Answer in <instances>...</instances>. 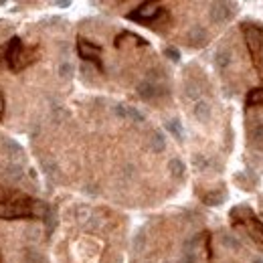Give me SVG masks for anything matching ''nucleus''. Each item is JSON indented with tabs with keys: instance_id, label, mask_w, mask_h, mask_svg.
<instances>
[{
	"instance_id": "bb28decb",
	"label": "nucleus",
	"mask_w": 263,
	"mask_h": 263,
	"mask_svg": "<svg viewBox=\"0 0 263 263\" xmlns=\"http://www.w3.org/2000/svg\"><path fill=\"white\" fill-rule=\"evenodd\" d=\"M43 168H45V172H47L49 176H53L57 172V164L51 162V160H43Z\"/></svg>"
},
{
	"instance_id": "412c9836",
	"label": "nucleus",
	"mask_w": 263,
	"mask_h": 263,
	"mask_svg": "<svg viewBox=\"0 0 263 263\" xmlns=\"http://www.w3.org/2000/svg\"><path fill=\"white\" fill-rule=\"evenodd\" d=\"M213 166V162H211V160L209 158H204V156H194V168H197V170H209Z\"/></svg>"
},
{
	"instance_id": "f3484780",
	"label": "nucleus",
	"mask_w": 263,
	"mask_h": 263,
	"mask_svg": "<svg viewBox=\"0 0 263 263\" xmlns=\"http://www.w3.org/2000/svg\"><path fill=\"white\" fill-rule=\"evenodd\" d=\"M166 130L172 134L176 140H182V138H185V130H182V124H180L178 120H168V122H166Z\"/></svg>"
},
{
	"instance_id": "2f4dec72",
	"label": "nucleus",
	"mask_w": 263,
	"mask_h": 263,
	"mask_svg": "<svg viewBox=\"0 0 263 263\" xmlns=\"http://www.w3.org/2000/svg\"><path fill=\"white\" fill-rule=\"evenodd\" d=\"M132 174H134V166H132V164L124 166V176H125V178H132Z\"/></svg>"
},
{
	"instance_id": "423d86ee",
	"label": "nucleus",
	"mask_w": 263,
	"mask_h": 263,
	"mask_svg": "<svg viewBox=\"0 0 263 263\" xmlns=\"http://www.w3.org/2000/svg\"><path fill=\"white\" fill-rule=\"evenodd\" d=\"M20 53H22V43H20V39H18V37L10 39L8 49H6V61H8V65L13 67V69H16L18 59H20Z\"/></svg>"
},
{
	"instance_id": "b1692460",
	"label": "nucleus",
	"mask_w": 263,
	"mask_h": 263,
	"mask_svg": "<svg viewBox=\"0 0 263 263\" xmlns=\"http://www.w3.org/2000/svg\"><path fill=\"white\" fill-rule=\"evenodd\" d=\"M45 221H47V233H51L53 229H55V221H57V215H55V211H53V209L47 213V217H45Z\"/></svg>"
},
{
	"instance_id": "9b49d317",
	"label": "nucleus",
	"mask_w": 263,
	"mask_h": 263,
	"mask_svg": "<svg viewBox=\"0 0 263 263\" xmlns=\"http://www.w3.org/2000/svg\"><path fill=\"white\" fill-rule=\"evenodd\" d=\"M227 199V192L225 190H213L209 194H204L202 197V202L209 204V207H219V204H223Z\"/></svg>"
},
{
	"instance_id": "f257e3e1",
	"label": "nucleus",
	"mask_w": 263,
	"mask_h": 263,
	"mask_svg": "<svg viewBox=\"0 0 263 263\" xmlns=\"http://www.w3.org/2000/svg\"><path fill=\"white\" fill-rule=\"evenodd\" d=\"M29 219L32 217L31 213V204H25V202H2L0 204V219Z\"/></svg>"
},
{
	"instance_id": "a878e982",
	"label": "nucleus",
	"mask_w": 263,
	"mask_h": 263,
	"mask_svg": "<svg viewBox=\"0 0 263 263\" xmlns=\"http://www.w3.org/2000/svg\"><path fill=\"white\" fill-rule=\"evenodd\" d=\"M89 209L87 207H79L77 209V221H81V223H85V221H89Z\"/></svg>"
},
{
	"instance_id": "393cba45",
	"label": "nucleus",
	"mask_w": 263,
	"mask_h": 263,
	"mask_svg": "<svg viewBox=\"0 0 263 263\" xmlns=\"http://www.w3.org/2000/svg\"><path fill=\"white\" fill-rule=\"evenodd\" d=\"M144 245H146V237H144V233H138V235H136V239H134V249L142 251Z\"/></svg>"
},
{
	"instance_id": "5701e85b",
	"label": "nucleus",
	"mask_w": 263,
	"mask_h": 263,
	"mask_svg": "<svg viewBox=\"0 0 263 263\" xmlns=\"http://www.w3.org/2000/svg\"><path fill=\"white\" fill-rule=\"evenodd\" d=\"M251 233H253V237H255V241H257V239H259V241L263 243V223H261L259 219H253V231H251Z\"/></svg>"
},
{
	"instance_id": "4be33fe9",
	"label": "nucleus",
	"mask_w": 263,
	"mask_h": 263,
	"mask_svg": "<svg viewBox=\"0 0 263 263\" xmlns=\"http://www.w3.org/2000/svg\"><path fill=\"white\" fill-rule=\"evenodd\" d=\"M73 71H75V69H73V65H71V63H67V61H65V63H61V65H59V75H61L63 79H69V77L73 75Z\"/></svg>"
},
{
	"instance_id": "7ed1b4c3",
	"label": "nucleus",
	"mask_w": 263,
	"mask_h": 263,
	"mask_svg": "<svg viewBox=\"0 0 263 263\" xmlns=\"http://www.w3.org/2000/svg\"><path fill=\"white\" fill-rule=\"evenodd\" d=\"M160 15H162V8L158 4H142L136 8V13L130 15V18L138 20V22H154Z\"/></svg>"
},
{
	"instance_id": "4468645a",
	"label": "nucleus",
	"mask_w": 263,
	"mask_h": 263,
	"mask_svg": "<svg viewBox=\"0 0 263 263\" xmlns=\"http://www.w3.org/2000/svg\"><path fill=\"white\" fill-rule=\"evenodd\" d=\"M164 148H166V140H164V136L160 134V132H154L150 136V150L154 154H160V152H164Z\"/></svg>"
},
{
	"instance_id": "1a4fd4ad",
	"label": "nucleus",
	"mask_w": 263,
	"mask_h": 263,
	"mask_svg": "<svg viewBox=\"0 0 263 263\" xmlns=\"http://www.w3.org/2000/svg\"><path fill=\"white\" fill-rule=\"evenodd\" d=\"M186 39L192 47H202L204 43L209 41V32L204 31L202 27H192L188 32H186Z\"/></svg>"
},
{
	"instance_id": "c756f323",
	"label": "nucleus",
	"mask_w": 263,
	"mask_h": 263,
	"mask_svg": "<svg viewBox=\"0 0 263 263\" xmlns=\"http://www.w3.org/2000/svg\"><path fill=\"white\" fill-rule=\"evenodd\" d=\"M113 111H116V116L120 120H125V106H116V109H113Z\"/></svg>"
},
{
	"instance_id": "aec40b11",
	"label": "nucleus",
	"mask_w": 263,
	"mask_h": 263,
	"mask_svg": "<svg viewBox=\"0 0 263 263\" xmlns=\"http://www.w3.org/2000/svg\"><path fill=\"white\" fill-rule=\"evenodd\" d=\"M221 243H223L227 249H239V247H241V243L237 241V237L229 235V233H225V235L221 237Z\"/></svg>"
},
{
	"instance_id": "f03ea898",
	"label": "nucleus",
	"mask_w": 263,
	"mask_h": 263,
	"mask_svg": "<svg viewBox=\"0 0 263 263\" xmlns=\"http://www.w3.org/2000/svg\"><path fill=\"white\" fill-rule=\"evenodd\" d=\"M235 13H237V4L235 2H215V4H211V10H209L211 20L217 22V25L231 20L235 16Z\"/></svg>"
},
{
	"instance_id": "0eeeda50",
	"label": "nucleus",
	"mask_w": 263,
	"mask_h": 263,
	"mask_svg": "<svg viewBox=\"0 0 263 263\" xmlns=\"http://www.w3.org/2000/svg\"><path fill=\"white\" fill-rule=\"evenodd\" d=\"M2 176L10 182H18L22 176H25V168L20 166V162H8L2 166Z\"/></svg>"
},
{
	"instance_id": "39448f33",
	"label": "nucleus",
	"mask_w": 263,
	"mask_h": 263,
	"mask_svg": "<svg viewBox=\"0 0 263 263\" xmlns=\"http://www.w3.org/2000/svg\"><path fill=\"white\" fill-rule=\"evenodd\" d=\"M77 51H79V57H81V59H85V61H97L101 49L97 47V45H91V43H87L83 39H79Z\"/></svg>"
},
{
	"instance_id": "72a5a7b5",
	"label": "nucleus",
	"mask_w": 263,
	"mask_h": 263,
	"mask_svg": "<svg viewBox=\"0 0 263 263\" xmlns=\"http://www.w3.org/2000/svg\"><path fill=\"white\" fill-rule=\"evenodd\" d=\"M253 263H263V257H255V259H253Z\"/></svg>"
},
{
	"instance_id": "cd10ccee",
	"label": "nucleus",
	"mask_w": 263,
	"mask_h": 263,
	"mask_svg": "<svg viewBox=\"0 0 263 263\" xmlns=\"http://www.w3.org/2000/svg\"><path fill=\"white\" fill-rule=\"evenodd\" d=\"M178 263H199V257H197V253H182Z\"/></svg>"
},
{
	"instance_id": "c85d7f7f",
	"label": "nucleus",
	"mask_w": 263,
	"mask_h": 263,
	"mask_svg": "<svg viewBox=\"0 0 263 263\" xmlns=\"http://www.w3.org/2000/svg\"><path fill=\"white\" fill-rule=\"evenodd\" d=\"M164 55L168 57V59H172V61H178V59H180V53H178L174 47H168V49L164 51Z\"/></svg>"
},
{
	"instance_id": "ddd939ff",
	"label": "nucleus",
	"mask_w": 263,
	"mask_h": 263,
	"mask_svg": "<svg viewBox=\"0 0 263 263\" xmlns=\"http://www.w3.org/2000/svg\"><path fill=\"white\" fill-rule=\"evenodd\" d=\"M168 172H170V176L172 178H182L185 176V172H186V166H185V162H182L180 158H172L168 162Z\"/></svg>"
},
{
	"instance_id": "7c9ffc66",
	"label": "nucleus",
	"mask_w": 263,
	"mask_h": 263,
	"mask_svg": "<svg viewBox=\"0 0 263 263\" xmlns=\"http://www.w3.org/2000/svg\"><path fill=\"white\" fill-rule=\"evenodd\" d=\"M253 140H257V142H263V125H259V128L253 132Z\"/></svg>"
},
{
	"instance_id": "6ab92c4d",
	"label": "nucleus",
	"mask_w": 263,
	"mask_h": 263,
	"mask_svg": "<svg viewBox=\"0 0 263 263\" xmlns=\"http://www.w3.org/2000/svg\"><path fill=\"white\" fill-rule=\"evenodd\" d=\"M125 120H130V122H136V124H142L146 118H144V113L138 109V108H132V106H125Z\"/></svg>"
},
{
	"instance_id": "f8f14e48",
	"label": "nucleus",
	"mask_w": 263,
	"mask_h": 263,
	"mask_svg": "<svg viewBox=\"0 0 263 263\" xmlns=\"http://www.w3.org/2000/svg\"><path fill=\"white\" fill-rule=\"evenodd\" d=\"M217 67H219V71H225L229 65L233 63V51L231 49H221L217 53V59H215Z\"/></svg>"
},
{
	"instance_id": "a211bd4d",
	"label": "nucleus",
	"mask_w": 263,
	"mask_h": 263,
	"mask_svg": "<svg viewBox=\"0 0 263 263\" xmlns=\"http://www.w3.org/2000/svg\"><path fill=\"white\" fill-rule=\"evenodd\" d=\"M247 106H263V87L251 89L247 95Z\"/></svg>"
},
{
	"instance_id": "dca6fc26",
	"label": "nucleus",
	"mask_w": 263,
	"mask_h": 263,
	"mask_svg": "<svg viewBox=\"0 0 263 263\" xmlns=\"http://www.w3.org/2000/svg\"><path fill=\"white\" fill-rule=\"evenodd\" d=\"M185 95L186 99H192V101H199L201 99V87L197 81H186L185 83Z\"/></svg>"
},
{
	"instance_id": "2eb2a0df",
	"label": "nucleus",
	"mask_w": 263,
	"mask_h": 263,
	"mask_svg": "<svg viewBox=\"0 0 263 263\" xmlns=\"http://www.w3.org/2000/svg\"><path fill=\"white\" fill-rule=\"evenodd\" d=\"M4 150L8 152V156H10V158H13L10 162H15V160H20V158H22V154H25V150H22V148H20L15 140H6V142H4Z\"/></svg>"
},
{
	"instance_id": "20e7f679",
	"label": "nucleus",
	"mask_w": 263,
	"mask_h": 263,
	"mask_svg": "<svg viewBox=\"0 0 263 263\" xmlns=\"http://www.w3.org/2000/svg\"><path fill=\"white\" fill-rule=\"evenodd\" d=\"M245 41H247V47L251 51V57L253 61L261 67V51H263V41H261V35L253 29H247L245 31Z\"/></svg>"
},
{
	"instance_id": "473e14b6",
	"label": "nucleus",
	"mask_w": 263,
	"mask_h": 263,
	"mask_svg": "<svg viewBox=\"0 0 263 263\" xmlns=\"http://www.w3.org/2000/svg\"><path fill=\"white\" fill-rule=\"evenodd\" d=\"M4 111V97H2V91H0V116H2Z\"/></svg>"
},
{
	"instance_id": "9d476101",
	"label": "nucleus",
	"mask_w": 263,
	"mask_h": 263,
	"mask_svg": "<svg viewBox=\"0 0 263 263\" xmlns=\"http://www.w3.org/2000/svg\"><path fill=\"white\" fill-rule=\"evenodd\" d=\"M138 95L142 97V99H154V97H158L160 95V87H158V83H154V81H142L140 85H138Z\"/></svg>"
},
{
	"instance_id": "6e6552de",
	"label": "nucleus",
	"mask_w": 263,
	"mask_h": 263,
	"mask_svg": "<svg viewBox=\"0 0 263 263\" xmlns=\"http://www.w3.org/2000/svg\"><path fill=\"white\" fill-rule=\"evenodd\" d=\"M192 116L197 118L201 124H209V120H211V106H209V101H204V99L194 101Z\"/></svg>"
}]
</instances>
